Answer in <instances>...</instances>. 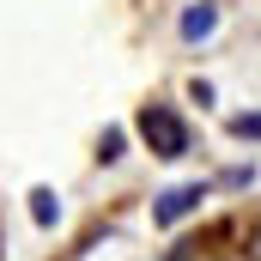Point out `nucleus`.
Instances as JSON below:
<instances>
[{"mask_svg":"<svg viewBox=\"0 0 261 261\" xmlns=\"http://www.w3.org/2000/svg\"><path fill=\"white\" fill-rule=\"evenodd\" d=\"M134 128H140V140L152 146V158H182V152H189V122H182L170 103H146Z\"/></svg>","mask_w":261,"mask_h":261,"instance_id":"1","label":"nucleus"},{"mask_svg":"<svg viewBox=\"0 0 261 261\" xmlns=\"http://www.w3.org/2000/svg\"><path fill=\"white\" fill-rule=\"evenodd\" d=\"M200 200H206V182H176V189H164V195L152 200V219L158 225H182Z\"/></svg>","mask_w":261,"mask_h":261,"instance_id":"2","label":"nucleus"},{"mask_svg":"<svg viewBox=\"0 0 261 261\" xmlns=\"http://www.w3.org/2000/svg\"><path fill=\"white\" fill-rule=\"evenodd\" d=\"M213 31H219V12H213L206 0H195V6L182 12V37H189V43H206Z\"/></svg>","mask_w":261,"mask_h":261,"instance_id":"3","label":"nucleus"},{"mask_svg":"<svg viewBox=\"0 0 261 261\" xmlns=\"http://www.w3.org/2000/svg\"><path fill=\"white\" fill-rule=\"evenodd\" d=\"M31 219H37L43 231L61 219V200H55V189H31Z\"/></svg>","mask_w":261,"mask_h":261,"instance_id":"4","label":"nucleus"},{"mask_svg":"<svg viewBox=\"0 0 261 261\" xmlns=\"http://www.w3.org/2000/svg\"><path fill=\"white\" fill-rule=\"evenodd\" d=\"M97 158H103V164H116V158H122V128H110L103 140H97Z\"/></svg>","mask_w":261,"mask_h":261,"instance_id":"5","label":"nucleus"},{"mask_svg":"<svg viewBox=\"0 0 261 261\" xmlns=\"http://www.w3.org/2000/svg\"><path fill=\"white\" fill-rule=\"evenodd\" d=\"M231 134L237 140H261V116H231Z\"/></svg>","mask_w":261,"mask_h":261,"instance_id":"6","label":"nucleus"},{"mask_svg":"<svg viewBox=\"0 0 261 261\" xmlns=\"http://www.w3.org/2000/svg\"><path fill=\"white\" fill-rule=\"evenodd\" d=\"M249 261H261V225L249 231Z\"/></svg>","mask_w":261,"mask_h":261,"instance_id":"7","label":"nucleus"}]
</instances>
